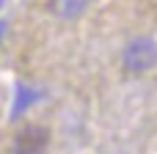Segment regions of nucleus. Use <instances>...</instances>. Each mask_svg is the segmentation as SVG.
Returning <instances> with one entry per match:
<instances>
[{"label": "nucleus", "instance_id": "1", "mask_svg": "<svg viewBox=\"0 0 157 154\" xmlns=\"http://www.w3.org/2000/svg\"><path fill=\"white\" fill-rule=\"evenodd\" d=\"M157 63V41L149 36L132 39L121 52V66L127 74H144Z\"/></svg>", "mask_w": 157, "mask_h": 154}, {"label": "nucleus", "instance_id": "3", "mask_svg": "<svg viewBox=\"0 0 157 154\" xmlns=\"http://www.w3.org/2000/svg\"><path fill=\"white\" fill-rule=\"evenodd\" d=\"M88 6H91V0H50V3H47L50 14H55V17H61V19H75V17H80Z\"/></svg>", "mask_w": 157, "mask_h": 154}, {"label": "nucleus", "instance_id": "2", "mask_svg": "<svg viewBox=\"0 0 157 154\" xmlns=\"http://www.w3.org/2000/svg\"><path fill=\"white\" fill-rule=\"evenodd\" d=\"M50 143V130L41 124H28L14 135L11 152L14 154H44Z\"/></svg>", "mask_w": 157, "mask_h": 154}]
</instances>
